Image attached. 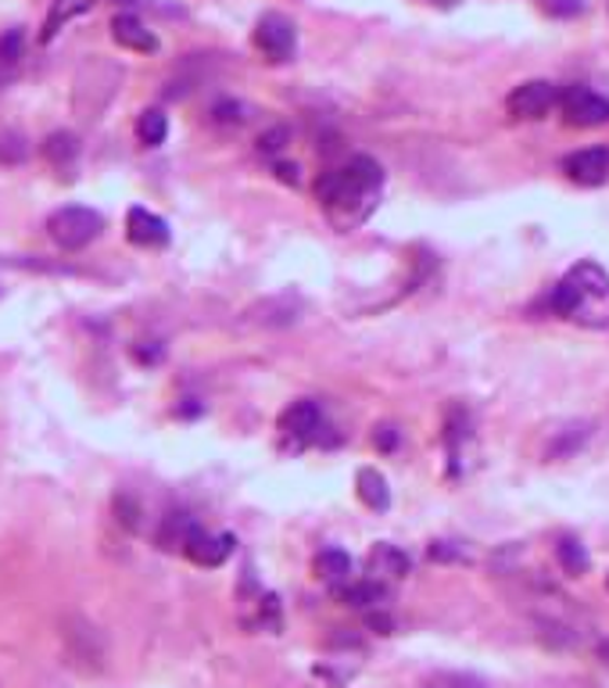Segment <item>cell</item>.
<instances>
[{
	"label": "cell",
	"instance_id": "f1b7e54d",
	"mask_svg": "<svg viewBox=\"0 0 609 688\" xmlns=\"http://www.w3.org/2000/svg\"><path fill=\"white\" fill-rule=\"evenodd\" d=\"M287 140H291V129H283V126H277V129H272V133H266V137H262V140H258V148H262V151H266V154H272V151H280Z\"/></svg>",
	"mask_w": 609,
	"mask_h": 688
},
{
	"label": "cell",
	"instance_id": "277c9868",
	"mask_svg": "<svg viewBox=\"0 0 609 688\" xmlns=\"http://www.w3.org/2000/svg\"><path fill=\"white\" fill-rule=\"evenodd\" d=\"M104 220L101 212L83 209V204H68V209H58L51 220H47V234L62 251H83L87 245L101 237Z\"/></svg>",
	"mask_w": 609,
	"mask_h": 688
},
{
	"label": "cell",
	"instance_id": "7c38bea8",
	"mask_svg": "<svg viewBox=\"0 0 609 688\" xmlns=\"http://www.w3.org/2000/svg\"><path fill=\"white\" fill-rule=\"evenodd\" d=\"M280 430H283L291 441H297V445L319 441V430H322V409H319L316 402H294V405L283 413Z\"/></svg>",
	"mask_w": 609,
	"mask_h": 688
},
{
	"label": "cell",
	"instance_id": "8fae6325",
	"mask_svg": "<svg viewBox=\"0 0 609 688\" xmlns=\"http://www.w3.org/2000/svg\"><path fill=\"white\" fill-rule=\"evenodd\" d=\"M126 237L134 240L137 248H165L169 245V223L137 204V209H129L126 215Z\"/></svg>",
	"mask_w": 609,
	"mask_h": 688
},
{
	"label": "cell",
	"instance_id": "ba28073f",
	"mask_svg": "<svg viewBox=\"0 0 609 688\" xmlns=\"http://www.w3.org/2000/svg\"><path fill=\"white\" fill-rule=\"evenodd\" d=\"M556 93L559 87L548 79H531V83H520L517 90L506 98V108L512 118H523V123H531V118H545L548 112L556 108Z\"/></svg>",
	"mask_w": 609,
	"mask_h": 688
},
{
	"label": "cell",
	"instance_id": "d6986e66",
	"mask_svg": "<svg viewBox=\"0 0 609 688\" xmlns=\"http://www.w3.org/2000/svg\"><path fill=\"white\" fill-rule=\"evenodd\" d=\"M76 154H79V140H76V133H51V137L43 140V159L51 162L54 168H72V162H76Z\"/></svg>",
	"mask_w": 609,
	"mask_h": 688
},
{
	"label": "cell",
	"instance_id": "2e32d148",
	"mask_svg": "<svg viewBox=\"0 0 609 688\" xmlns=\"http://www.w3.org/2000/svg\"><path fill=\"white\" fill-rule=\"evenodd\" d=\"M355 485H358V499H363L369 510L384 513L388 505H391V488H388V480H384V474H380V470H373V466L358 470Z\"/></svg>",
	"mask_w": 609,
	"mask_h": 688
},
{
	"label": "cell",
	"instance_id": "e0dca14e",
	"mask_svg": "<svg viewBox=\"0 0 609 688\" xmlns=\"http://www.w3.org/2000/svg\"><path fill=\"white\" fill-rule=\"evenodd\" d=\"M316 574L333 588H344L352 581V556L341 549H322L316 556Z\"/></svg>",
	"mask_w": 609,
	"mask_h": 688
},
{
	"label": "cell",
	"instance_id": "8992f818",
	"mask_svg": "<svg viewBox=\"0 0 609 688\" xmlns=\"http://www.w3.org/2000/svg\"><path fill=\"white\" fill-rule=\"evenodd\" d=\"M62 638H65L68 660L76 663L79 671H93V674H98L104 667V656H107L104 635L87 617H79V613L65 617L62 621Z\"/></svg>",
	"mask_w": 609,
	"mask_h": 688
},
{
	"label": "cell",
	"instance_id": "52a82bcc",
	"mask_svg": "<svg viewBox=\"0 0 609 688\" xmlns=\"http://www.w3.org/2000/svg\"><path fill=\"white\" fill-rule=\"evenodd\" d=\"M255 47L262 51V58L272 65H283V62H291L294 51H297V29H294V22L280 15V11H266L258 22H255Z\"/></svg>",
	"mask_w": 609,
	"mask_h": 688
},
{
	"label": "cell",
	"instance_id": "d4e9b609",
	"mask_svg": "<svg viewBox=\"0 0 609 688\" xmlns=\"http://www.w3.org/2000/svg\"><path fill=\"white\" fill-rule=\"evenodd\" d=\"M22 51H26V33L22 29H8L0 36V65H15Z\"/></svg>",
	"mask_w": 609,
	"mask_h": 688
},
{
	"label": "cell",
	"instance_id": "7402d4cb",
	"mask_svg": "<svg viewBox=\"0 0 609 688\" xmlns=\"http://www.w3.org/2000/svg\"><path fill=\"white\" fill-rule=\"evenodd\" d=\"M341 599L348 602V606H358V610H366V606H377V602H384V585L380 581H348L341 588Z\"/></svg>",
	"mask_w": 609,
	"mask_h": 688
},
{
	"label": "cell",
	"instance_id": "44dd1931",
	"mask_svg": "<svg viewBox=\"0 0 609 688\" xmlns=\"http://www.w3.org/2000/svg\"><path fill=\"white\" fill-rule=\"evenodd\" d=\"M255 312H258L255 320L262 323V327H291V323L297 320V301L272 298V301H262Z\"/></svg>",
	"mask_w": 609,
	"mask_h": 688
},
{
	"label": "cell",
	"instance_id": "4316f807",
	"mask_svg": "<svg viewBox=\"0 0 609 688\" xmlns=\"http://www.w3.org/2000/svg\"><path fill=\"white\" fill-rule=\"evenodd\" d=\"M241 112H244V108L237 101H219L212 108V118H215V123H244Z\"/></svg>",
	"mask_w": 609,
	"mask_h": 688
},
{
	"label": "cell",
	"instance_id": "e575fe53",
	"mask_svg": "<svg viewBox=\"0 0 609 688\" xmlns=\"http://www.w3.org/2000/svg\"><path fill=\"white\" fill-rule=\"evenodd\" d=\"M606 591H609V577H606Z\"/></svg>",
	"mask_w": 609,
	"mask_h": 688
},
{
	"label": "cell",
	"instance_id": "484cf974",
	"mask_svg": "<svg viewBox=\"0 0 609 688\" xmlns=\"http://www.w3.org/2000/svg\"><path fill=\"white\" fill-rule=\"evenodd\" d=\"M115 513H118V521H123L129 530H137L140 524H137V516H140V505L129 499V495H118L115 499Z\"/></svg>",
	"mask_w": 609,
	"mask_h": 688
},
{
	"label": "cell",
	"instance_id": "d6a6232c",
	"mask_svg": "<svg viewBox=\"0 0 609 688\" xmlns=\"http://www.w3.org/2000/svg\"><path fill=\"white\" fill-rule=\"evenodd\" d=\"M430 4H437V8H456L459 0H430Z\"/></svg>",
	"mask_w": 609,
	"mask_h": 688
},
{
	"label": "cell",
	"instance_id": "4dcf8cb0",
	"mask_svg": "<svg viewBox=\"0 0 609 688\" xmlns=\"http://www.w3.org/2000/svg\"><path fill=\"white\" fill-rule=\"evenodd\" d=\"M373 441H377V445H380V449H384V452H391L394 445H398V434H394V427H377Z\"/></svg>",
	"mask_w": 609,
	"mask_h": 688
},
{
	"label": "cell",
	"instance_id": "9c48e42d",
	"mask_svg": "<svg viewBox=\"0 0 609 688\" xmlns=\"http://www.w3.org/2000/svg\"><path fill=\"white\" fill-rule=\"evenodd\" d=\"M563 176L578 187L609 184V148H584L563 159Z\"/></svg>",
	"mask_w": 609,
	"mask_h": 688
},
{
	"label": "cell",
	"instance_id": "5bb4252c",
	"mask_svg": "<svg viewBox=\"0 0 609 688\" xmlns=\"http://www.w3.org/2000/svg\"><path fill=\"white\" fill-rule=\"evenodd\" d=\"M98 4V0H51V11H47V22H43V33H40V43H51L58 33H62L72 18L87 15V11Z\"/></svg>",
	"mask_w": 609,
	"mask_h": 688
},
{
	"label": "cell",
	"instance_id": "9a60e30c",
	"mask_svg": "<svg viewBox=\"0 0 609 688\" xmlns=\"http://www.w3.org/2000/svg\"><path fill=\"white\" fill-rule=\"evenodd\" d=\"M369 574H373V581H394V577H405L409 574V556H405L402 549L388 546V541H380V546L369 552Z\"/></svg>",
	"mask_w": 609,
	"mask_h": 688
},
{
	"label": "cell",
	"instance_id": "cb8c5ba5",
	"mask_svg": "<svg viewBox=\"0 0 609 688\" xmlns=\"http://www.w3.org/2000/svg\"><path fill=\"white\" fill-rule=\"evenodd\" d=\"M556 556H559V563H563V571H567V574H573V577L588 571V556H584V549H581L573 538H563V541H559Z\"/></svg>",
	"mask_w": 609,
	"mask_h": 688
},
{
	"label": "cell",
	"instance_id": "4fadbf2b",
	"mask_svg": "<svg viewBox=\"0 0 609 688\" xmlns=\"http://www.w3.org/2000/svg\"><path fill=\"white\" fill-rule=\"evenodd\" d=\"M112 40L118 47H126V51H137V54H154V51H158V36L143 26L134 11H123V15L112 18Z\"/></svg>",
	"mask_w": 609,
	"mask_h": 688
},
{
	"label": "cell",
	"instance_id": "6da1fadb",
	"mask_svg": "<svg viewBox=\"0 0 609 688\" xmlns=\"http://www.w3.org/2000/svg\"><path fill=\"white\" fill-rule=\"evenodd\" d=\"M380 187H384V168H380V162L369 159V154H355L348 165L330 168V173L319 176L316 198L322 201V209H327L333 226L352 229L377 209Z\"/></svg>",
	"mask_w": 609,
	"mask_h": 688
},
{
	"label": "cell",
	"instance_id": "ac0fdd59",
	"mask_svg": "<svg viewBox=\"0 0 609 688\" xmlns=\"http://www.w3.org/2000/svg\"><path fill=\"white\" fill-rule=\"evenodd\" d=\"M198 527V521L190 513H183V510H176V513H169L165 516V524H162V530H158V546L165 549V552H183V546H187V538H190V530Z\"/></svg>",
	"mask_w": 609,
	"mask_h": 688
},
{
	"label": "cell",
	"instance_id": "3957f363",
	"mask_svg": "<svg viewBox=\"0 0 609 688\" xmlns=\"http://www.w3.org/2000/svg\"><path fill=\"white\" fill-rule=\"evenodd\" d=\"M118 87H123V65L93 54L90 62L79 65L76 83H72V112H76L83 123H98L104 108L112 104V98L118 93Z\"/></svg>",
	"mask_w": 609,
	"mask_h": 688
},
{
	"label": "cell",
	"instance_id": "603a6c76",
	"mask_svg": "<svg viewBox=\"0 0 609 688\" xmlns=\"http://www.w3.org/2000/svg\"><path fill=\"white\" fill-rule=\"evenodd\" d=\"M423 688H487L477 674H462V671H437L423 681Z\"/></svg>",
	"mask_w": 609,
	"mask_h": 688
},
{
	"label": "cell",
	"instance_id": "1f68e13d",
	"mask_svg": "<svg viewBox=\"0 0 609 688\" xmlns=\"http://www.w3.org/2000/svg\"><path fill=\"white\" fill-rule=\"evenodd\" d=\"M277 176L283 179V184H297V165H287V162H277Z\"/></svg>",
	"mask_w": 609,
	"mask_h": 688
},
{
	"label": "cell",
	"instance_id": "ffe728a7",
	"mask_svg": "<svg viewBox=\"0 0 609 688\" xmlns=\"http://www.w3.org/2000/svg\"><path fill=\"white\" fill-rule=\"evenodd\" d=\"M137 137L143 148H162L165 137H169V118H165L158 108H148V112H140L137 118Z\"/></svg>",
	"mask_w": 609,
	"mask_h": 688
},
{
	"label": "cell",
	"instance_id": "f546056e",
	"mask_svg": "<svg viewBox=\"0 0 609 688\" xmlns=\"http://www.w3.org/2000/svg\"><path fill=\"white\" fill-rule=\"evenodd\" d=\"M137 362H151V366H154V362H162V345H148V341H143L140 348H137Z\"/></svg>",
	"mask_w": 609,
	"mask_h": 688
},
{
	"label": "cell",
	"instance_id": "30bf717a",
	"mask_svg": "<svg viewBox=\"0 0 609 688\" xmlns=\"http://www.w3.org/2000/svg\"><path fill=\"white\" fill-rule=\"evenodd\" d=\"M233 535H208L205 527H194L190 530V538H187V546H183V556L190 563H198V566H223L226 560H230V552H233Z\"/></svg>",
	"mask_w": 609,
	"mask_h": 688
},
{
	"label": "cell",
	"instance_id": "5b68a950",
	"mask_svg": "<svg viewBox=\"0 0 609 688\" xmlns=\"http://www.w3.org/2000/svg\"><path fill=\"white\" fill-rule=\"evenodd\" d=\"M556 112L567 126L592 129L609 123V98H602L599 90L581 87V83H570V87H559L556 93Z\"/></svg>",
	"mask_w": 609,
	"mask_h": 688
},
{
	"label": "cell",
	"instance_id": "83f0119b",
	"mask_svg": "<svg viewBox=\"0 0 609 688\" xmlns=\"http://www.w3.org/2000/svg\"><path fill=\"white\" fill-rule=\"evenodd\" d=\"M22 159H26L22 137H0V162H22Z\"/></svg>",
	"mask_w": 609,
	"mask_h": 688
},
{
	"label": "cell",
	"instance_id": "7a4b0ae2",
	"mask_svg": "<svg viewBox=\"0 0 609 688\" xmlns=\"http://www.w3.org/2000/svg\"><path fill=\"white\" fill-rule=\"evenodd\" d=\"M556 316L578 323L584 330L609 327V273L599 262L584 259L556 284L553 291Z\"/></svg>",
	"mask_w": 609,
	"mask_h": 688
},
{
	"label": "cell",
	"instance_id": "836d02e7",
	"mask_svg": "<svg viewBox=\"0 0 609 688\" xmlns=\"http://www.w3.org/2000/svg\"><path fill=\"white\" fill-rule=\"evenodd\" d=\"M599 656H602V660L609 663V642H602V646H599Z\"/></svg>",
	"mask_w": 609,
	"mask_h": 688
}]
</instances>
